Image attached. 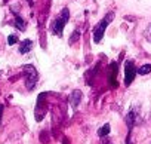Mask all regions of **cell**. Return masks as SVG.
Wrapping results in <instances>:
<instances>
[{"label":"cell","mask_w":151,"mask_h":144,"mask_svg":"<svg viewBox=\"0 0 151 144\" xmlns=\"http://www.w3.org/2000/svg\"><path fill=\"white\" fill-rule=\"evenodd\" d=\"M70 20V9L68 8H62V11L56 15V18L52 21L50 24V31L58 36V37H62L64 34V28H65V24L68 22Z\"/></svg>","instance_id":"1"},{"label":"cell","mask_w":151,"mask_h":144,"mask_svg":"<svg viewBox=\"0 0 151 144\" xmlns=\"http://www.w3.org/2000/svg\"><path fill=\"white\" fill-rule=\"evenodd\" d=\"M22 73H24V80H25V88L27 91H33L39 82V73L37 68L31 64H27L22 67Z\"/></svg>","instance_id":"2"},{"label":"cell","mask_w":151,"mask_h":144,"mask_svg":"<svg viewBox=\"0 0 151 144\" xmlns=\"http://www.w3.org/2000/svg\"><path fill=\"white\" fill-rule=\"evenodd\" d=\"M113 18H114V14H113V12H108V14L95 25V28H93V42H95V43H99V42L102 40V37H104V34H105V30H107L108 24L113 21Z\"/></svg>","instance_id":"3"},{"label":"cell","mask_w":151,"mask_h":144,"mask_svg":"<svg viewBox=\"0 0 151 144\" xmlns=\"http://www.w3.org/2000/svg\"><path fill=\"white\" fill-rule=\"evenodd\" d=\"M138 120H139V114H138V110L133 107L126 114V125H127V129H129L127 137H126V144H133L132 143V131H133V126L138 123Z\"/></svg>","instance_id":"4"},{"label":"cell","mask_w":151,"mask_h":144,"mask_svg":"<svg viewBox=\"0 0 151 144\" xmlns=\"http://www.w3.org/2000/svg\"><path fill=\"white\" fill-rule=\"evenodd\" d=\"M136 75H138V68L135 67L132 59H127L126 64H124V85L129 86L135 80Z\"/></svg>","instance_id":"5"},{"label":"cell","mask_w":151,"mask_h":144,"mask_svg":"<svg viewBox=\"0 0 151 144\" xmlns=\"http://www.w3.org/2000/svg\"><path fill=\"white\" fill-rule=\"evenodd\" d=\"M82 97H83V94H82V91H79V89H74V91L68 95V103L71 104L73 109H77V106H79L80 101H82Z\"/></svg>","instance_id":"6"},{"label":"cell","mask_w":151,"mask_h":144,"mask_svg":"<svg viewBox=\"0 0 151 144\" xmlns=\"http://www.w3.org/2000/svg\"><path fill=\"white\" fill-rule=\"evenodd\" d=\"M108 82H110L111 86H117V62H111V64H110Z\"/></svg>","instance_id":"7"},{"label":"cell","mask_w":151,"mask_h":144,"mask_svg":"<svg viewBox=\"0 0 151 144\" xmlns=\"http://www.w3.org/2000/svg\"><path fill=\"white\" fill-rule=\"evenodd\" d=\"M33 45H34V43H33V40H30V39L22 40V42L19 43V49H18L19 54H22V55H24V54H28V52L33 49Z\"/></svg>","instance_id":"8"},{"label":"cell","mask_w":151,"mask_h":144,"mask_svg":"<svg viewBox=\"0 0 151 144\" xmlns=\"http://www.w3.org/2000/svg\"><path fill=\"white\" fill-rule=\"evenodd\" d=\"M14 25H15L19 31H25V30H27V22H25V20H24L21 15H18V14H15V21H14Z\"/></svg>","instance_id":"9"},{"label":"cell","mask_w":151,"mask_h":144,"mask_svg":"<svg viewBox=\"0 0 151 144\" xmlns=\"http://www.w3.org/2000/svg\"><path fill=\"white\" fill-rule=\"evenodd\" d=\"M110 129H111L110 123H105L104 126H101V128L98 129V137H99V138H104V137H107V135L110 134Z\"/></svg>","instance_id":"10"},{"label":"cell","mask_w":151,"mask_h":144,"mask_svg":"<svg viewBox=\"0 0 151 144\" xmlns=\"http://www.w3.org/2000/svg\"><path fill=\"white\" fill-rule=\"evenodd\" d=\"M80 36H82V30H79V28L74 30L73 34H71V37H70V40H68V45H74L76 42L80 39Z\"/></svg>","instance_id":"11"},{"label":"cell","mask_w":151,"mask_h":144,"mask_svg":"<svg viewBox=\"0 0 151 144\" xmlns=\"http://www.w3.org/2000/svg\"><path fill=\"white\" fill-rule=\"evenodd\" d=\"M138 73H139L141 76H145V75L151 73V64H144V65H141V67L138 68Z\"/></svg>","instance_id":"12"},{"label":"cell","mask_w":151,"mask_h":144,"mask_svg":"<svg viewBox=\"0 0 151 144\" xmlns=\"http://www.w3.org/2000/svg\"><path fill=\"white\" fill-rule=\"evenodd\" d=\"M144 37L147 42H151V22L147 25V28L144 30Z\"/></svg>","instance_id":"13"},{"label":"cell","mask_w":151,"mask_h":144,"mask_svg":"<svg viewBox=\"0 0 151 144\" xmlns=\"http://www.w3.org/2000/svg\"><path fill=\"white\" fill-rule=\"evenodd\" d=\"M17 42H18V37H17L15 34H11V36L8 37V45H9V46H12V45H15Z\"/></svg>","instance_id":"14"},{"label":"cell","mask_w":151,"mask_h":144,"mask_svg":"<svg viewBox=\"0 0 151 144\" xmlns=\"http://www.w3.org/2000/svg\"><path fill=\"white\" fill-rule=\"evenodd\" d=\"M101 144H111V141L107 137H104V138H101Z\"/></svg>","instance_id":"15"},{"label":"cell","mask_w":151,"mask_h":144,"mask_svg":"<svg viewBox=\"0 0 151 144\" xmlns=\"http://www.w3.org/2000/svg\"><path fill=\"white\" fill-rule=\"evenodd\" d=\"M3 110H5L3 104H0V123H2V117H3Z\"/></svg>","instance_id":"16"}]
</instances>
